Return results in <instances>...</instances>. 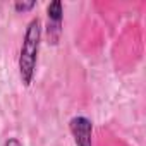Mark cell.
<instances>
[{"mask_svg":"<svg viewBox=\"0 0 146 146\" xmlns=\"http://www.w3.org/2000/svg\"><path fill=\"white\" fill-rule=\"evenodd\" d=\"M40 41H41V21L35 17L29 21L26 28L21 45V53H19V78L24 86H31L33 83L38 52H40Z\"/></svg>","mask_w":146,"mask_h":146,"instance_id":"6da1fadb","label":"cell"},{"mask_svg":"<svg viewBox=\"0 0 146 146\" xmlns=\"http://www.w3.org/2000/svg\"><path fill=\"white\" fill-rule=\"evenodd\" d=\"M62 21H64L62 2H58V0L50 2L48 7H46V36H48V43L57 45L60 41Z\"/></svg>","mask_w":146,"mask_h":146,"instance_id":"7a4b0ae2","label":"cell"},{"mask_svg":"<svg viewBox=\"0 0 146 146\" xmlns=\"http://www.w3.org/2000/svg\"><path fill=\"white\" fill-rule=\"evenodd\" d=\"M69 131L76 146H93V122L84 115H76L69 122Z\"/></svg>","mask_w":146,"mask_h":146,"instance_id":"3957f363","label":"cell"},{"mask_svg":"<svg viewBox=\"0 0 146 146\" xmlns=\"http://www.w3.org/2000/svg\"><path fill=\"white\" fill-rule=\"evenodd\" d=\"M36 7V2H16L14 4V11L16 12H29Z\"/></svg>","mask_w":146,"mask_h":146,"instance_id":"277c9868","label":"cell"},{"mask_svg":"<svg viewBox=\"0 0 146 146\" xmlns=\"http://www.w3.org/2000/svg\"><path fill=\"white\" fill-rule=\"evenodd\" d=\"M4 146H23V144L19 143V139H16V137H9V139L5 141Z\"/></svg>","mask_w":146,"mask_h":146,"instance_id":"5b68a950","label":"cell"}]
</instances>
